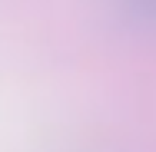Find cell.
I'll list each match as a JSON object with an SVG mask.
<instances>
[{
  "label": "cell",
  "instance_id": "1",
  "mask_svg": "<svg viewBox=\"0 0 156 152\" xmlns=\"http://www.w3.org/2000/svg\"><path fill=\"white\" fill-rule=\"evenodd\" d=\"M126 27L156 36V0H106Z\"/></svg>",
  "mask_w": 156,
  "mask_h": 152
}]
</instances>
